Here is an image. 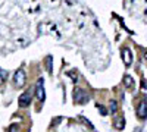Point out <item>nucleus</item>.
I'll return each instance as SVG.
<instances>
[{
    "mask_svg": "<svg viewBox=\"0 0 147 132\" xmlns=\"http://www.w3.org/2000/svg\"><path fill=\"white\" fill-rule=\"evenodd\" d=\"M60 121H62V117H56V119H55V121H53V123L56 125V123H59Z\"/></svg>",
    "mask_w": 147,
    "mask_h": 132,
    "instance_id": "obj_14",
    "label": "nucleus"
},
{
    "mask_svg": "<svg viewBox=\"0 0 147 132\" xmlns=\"http://www.w3.org/2000/svg\"><path fill=\"white\" fill-rule=\"evenodd\" d=\"M74 100L78 104H84L88 101V94L85 92L82 88H75L74 90Z\"/></svg>",
    "mask_w": 147,
    "mask_h": 132,
    "instance_id": "obj_2",
    "label": "nucleus"
},
{
    "mask_svg": "<svg viewBox=\"0 0 147 132\" xmlns=\"http://www.w3.org/2000/svg\"><path fill=\"white\" fill-rule=\"evenodd\" d=\"M6 76H7V72H6V70H3V69H0V85H2V84L5 82Z\"/></svg>",
    "mask_w": 147,
    "mask_h": 132,
    "instance_id": "obj_9",
    "label": "nucleus"
},
{
    "mask_svg": "<svg viewBox=\"0 0 147 132\" xmlns=\"http://www.w3.org/2000/svg\"><path fill=\"white\" fill-rule=\"evenodd\" d=\"M80 121H81V122H84V123H85V126H88L90 129H94V126H93V123H91V122L88 121V119H87V117H84V116H80Z\"/></svg>",
    "mask_w": 147,
    "mask_h": 132,
    "instance_id": "obj_8",
    "label": "nucleus"
},
{
    "mask_svg": "<svg viewBox=\"0 0 147 132\" xmlns=\"http://www.w3.org/2000/svg\"><path fill=\"white\" fill-rule=\"evenodd\" d=\"M122 59H124V63H125V66H129L131 63H132V54H131V50L129 49H125L122 50Z\"/></svg>",
    "mask_w": 147,
    "mask_h": 132,
    "instance_id": "obj_5",
    "label": "nucleus"
},
{
    "mask_svg": "<svg viewBox=\"0 0 147 132\" xmlns=\"http://www.w3.org/2000/svg\"><path fill=\"white\" fill-rule=\"evenodd\" d=\"M97 107H99V110H100V115H103V116H106V115H107V110H106V107H105V106L97 104Z\"/></svg>",
    "mask_w": 147,
    "mask_h": 132,
    "instance_id": "obj_13",
    "label": "nucleus"
},
{
    "mask_svg": "<svg viewBox=\"0 0 147 132\" xmlns=\"http://www.w3.org/2000/svg\"><path fill=\"white\" fill-rule=\"evenodd\" d=\"M124 84H125V87H131V85H132V78H131L129 75H127V76L124 78Z\"/></svg>",
    "mask_w": 147,
    "mask_h": 132,
    "instance_id": "obj_12",
    "label": "nucleus"
},
{
    "mask_svg": "<svg viewBox=\"0 0 147 132\" xmlns=\"http://www.w3.org/2000/svg\"><path fill=\"white\" fill-rule=\"evenodd\" d=\"M137 113H138V117H140V119H146V117H147V103H146V101H141V103H140Z\"/></svg>",
    "mask_w": 147,
    "mask_h": 132,
    "instance_id": "obj_6",
    "label": "nucleus"
},
{
    "mask_svg": "<svg viewBox=\"0 0 147 132\" xmlns=\"http://www.w3.org/2000/svg\"><path fill=\"white\" fill-rule=\"evenodd\" d=\"M18 101H19V106H21V107H28L30 103H31V94H30V92L21 94V97H19Z\"/></svg>",
    "mask_w": 147,
    "mask_h": 132,
    "instance_id": "obj_4",
    "label": "nucleus"
},
{
    "mask_svg": "<svg viewBox=\"0 0 147 132\" xmlns=\"http://www.w3.org/2000/svg\"><path fill=\"white\" fill-rule=\"evenodd\" d=\"M146 59H147V53H146Z\"/></svg>",
    "mask_w": 147,
    "mask_h": 132,
    "instance_id": "obj_15",
    "label": "nucleus"
},
{
    "mask_svg": "<svg viewBox=\"0 0 147 132\" xmlns=\"http://www.w3.org/2000/svg\"><path fill=\"white\" fill-rule=\"evenodd\" d=\"M46 66H47L49 74H52V72H53V57L52 56H47L46 57Z\"/></svg>",
    "mask_w": 147,
    "mask_h": 132,
    "instance_id": "obj_7",
    "label": "nucleus"
},
{
    "mask_svg": "<svg viewBox=\"0 0 147 132\" xmlns=\"http://www.w3.org/2000/svg\"><path fill=\"white\" fill-rule=\"evenodd\" d=\"M43 84H44V79H38L37 82V88H35V94H37V98L40 101H44L46 100V92H44V88H43Z\"/></svg>",
    "mask_w": 147,
    "mask_h": 132,
    "instance_id": "obj_3",
    "label": "nucleus"
},
{
    "mask_svg": "<svg viewBox=\"0 0 147 132\" xmlns=\"http://www.w3.org/2000/svg\"><path fill=\"white\" fill-rule=\"evenodd\" d=\"M25 82H27L25 72H24V69H18L15 72V75H13V84H15V87L22 88L24 85H25Z\"/></svg>",
    "mask_w": 147,
    "mask_h": 132,
    "instance_id": "obj_1",
    "label": "nucleus"
},
{
    "mask_svg": "<svg viewBox=\"0 0 147 132\" xmlns=\"http://www.w3.org/2000/svg\"><path fill=\"white\" fill-rule=\"evenodd\" d=\"M115 126H116V129H122V128L125 126V121H124V119H118Z\"/></svg>",
    "mask_w": 147,
    "mask_h": 132,
    "instance_id": "obj_10",
    "label": "nucleus"
},
{
    "mask_svg": "<svg viewBox=\"0 0 147 132\" xmlns=\"http://www.w3.org/2000/svg\"><path fill=\"white\" fill-rule=\"evenodd\" d=\"M116 110H118V103L115 100H112V103H110V112L113 115V113H116Z\"/></svg>",
    "mask_w": 147,
    "mask_h": 132,
    "instance_id": "obj_11",
    "label": "nucleus"
}]
</instances>
